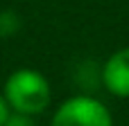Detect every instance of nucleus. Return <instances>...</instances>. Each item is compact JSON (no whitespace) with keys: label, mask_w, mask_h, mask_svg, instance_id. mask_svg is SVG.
<instances>
[{"label":"nucleus","mask_w":129,"mask_h":126,"mask_svg":"<svg viewBox=\"0 0 129 126\" xmlns=\"http://www.w3.org/2000/svg\"><path fill=\"white\" fill-rule=\"evenodd\" d=\"M102 86L109 95L129 99V47L116 50L102 65Z\"/></svg>","instance_id":"3"},{"label":"nucleus","mask_w":129,"mask_h":126,"mask_svg":"<svg viewBox=\"0 0 129 126\" xmlns=\"http://www.w3.org/2000/svg\"><path fill=\"white\" fill-rule=\"evenodd\" d=\"M2 126H36V124H34V117L32 115H23V113H14L11 110Z\"/></svg>","instance_id":"4"},{"label":"nucleus","mask_w":129,"mask_h":126,"mask_svg":"<svg viewBox=\"0 0 129 126\" xmlns=\"http://www.w3.org/2000/svg\"><path fill=\"white\" fill-rule=\"evenodd\" d=\"M0 38H2V34H0Z\"/></svg>","instance_id":"6"},{"label":"nucleus","mask_w":129,"mask_h":126,"mask_svg":"<svg viewBox=\"0 0 129 126\" xmlns=\"http://www.w3.org/2000/svg\"><path fill=\"white\" fill-rule=\"evenodd\" d=\"M2 95L14 113L43 115L52 104V86L48 77L36 68H16L2 83Z\"/></svg>","instance_id":"1"},{"label":"nucleus","mask_w":129,"mask_h":126,"mask_svg":"<svg viewBox=\"0 0 129 126\" xmlns=\"http://www.w3.org/2000/svg\"><path fill=\"white\" fill-rule=\"evenodd\" d=\"M50 126H113V115L98 97L73 95L54 108Z\"/></svg>","instance_id":"2"},{"label":"nucleus","mask_w":129,"mask_h":126,"mask_svg":"<svg viewBox=\"0 0 129 126\" xmlns=\"http://www.w3.org/2000/svg\"><path fill=\"white\" fill-rule=\"evenodd\" d=\"M9 113H11V108H9V104H7V99H5V95L0 90V126L5 124V119L9 117Z\"/></svg>","instance_id":"5"}]
</instances>
